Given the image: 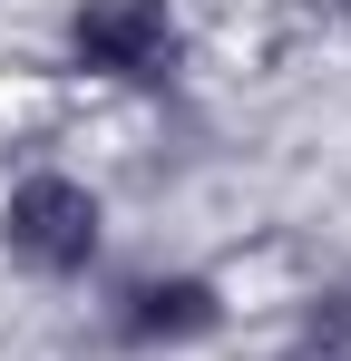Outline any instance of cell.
Segmentation results:
<instances>
[{
	"instance_id": "cell-1",
	"label": "cell",
	"mask_w": 351,
	"mask_h": 361,
	"mask_svg": "<svg viewBox=\"0 0 351 361\" xmlns=\"http://www.w3.org/2000/svg\"><path fill=\"white\" fill-rule=\"evenodd\" d=\"M68 59L117 78V88H156L185 59V30H176V0H78L68 10Z\"/></svg>"
},
{
	"instance_id": "cell-3",
	"label": "cell",
	"mask_w": 351,
	"mask_h": 361,
	"mask_svg": "<svg viewBox=\"0 0 351 361\" xmlns=\"http://www.w3.org/2000/svg\"><path fill=\"white\" fill-rule=\"evenodd\" d=\"M225 322V302L205 274H147V283H127L117 302V342L127 352H176V342H205Z\"/></svg>"
},
{
	"instance_id": "cell-2",
	"label": "cell",
	"mask_w": 351,
	"mask_h": 361,
	"mask_svg": "<svg viewBox=\"0 0 351 361\" xmlns=\"http://www.w3.org/2000/svg\"><path fill=\"white\" fill-rule=\"evenodd\" d=\"M98 235H108V215H98V195L78 176H20L10 205H0V244H10L30 274H49V283L88 274V264H98Z\"/></svg>"
}]
</instances>
